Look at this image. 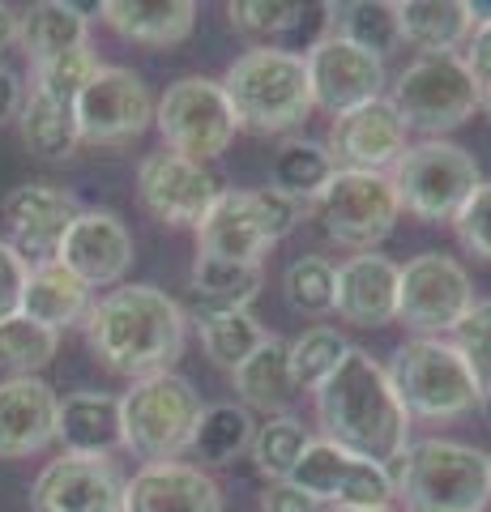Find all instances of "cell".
Here are the masks:
<instances>
[{
    "mask_svg": "<svg viewBox=\"0 0 491 512\" xmlns=\"http://www.w3.org/2000/svg\"><path fill=\"white\" fill-rule=\"evenodd\" d=\"M389 103L402 116L406 133L415 128V133H427V141H436L483 107V90L474 86L462 56H419L398 73Z\"/></svg>",
    "mask_w": 491,
    "mask_h": 512,
    "instance_id": "9c48e42d",
    "label": "cell"
},
{
    "mask_svg": "<svg viewBox=\"0 0 491 512\" xmlns=\"http://www.w3.org/2000/svg\"><path fill=\"white\" fill-rule=\"evenodd\" d=\"M287 483L312 495L316 504H334V508H389L393 500V483L385 466L355 457L351 448L325 436L304 448V457H299Z\"/></svg>",
    "mask_w": 491,
    "mask_h": 512,
    "instance_id": "5bb4252c",
    "label": "cell"
},
{
    "mask_svg": "<svg viewBox=\"0 0 491 512\" xmlns=\"http://www.w3.org/2000/svg\"><path fill=\"white\" fill-rule=\"evenodd\" d=\"M56 440L65 453L112 457V448H120V397L99 389L69 393L56 414Z\"/></svg>",
    "mask_w": 491,
    "mask_h": 512,
    "instance_id": "d4e9b609",
    "label": "cell"
},
{
    "mask_svg": "<svg viewBox=\"0 0 491 512\" xmlns=\"http://www.w3.org/2000/svg\"><path fill=\"white\" fill-rule=\"evenodd\" d=\"M18 312L30 316L35 325L60 333V329L82 325V320H86V312H90V286L77 274H69L60 261L26 269V286H22Z\"/></svg>",
    "mask_w": 491,
    "mask_h": 512,
    "instance_id": "83f0119b",
    "label": "cell"
},
{
    "mask_svg": "<svg viewBox=\"0 0 491 512\" xmlns=\"http://www.w3.org/2000/svg\"><path fill=\"white\" fill-rule=\"evenodd\" d=\"M94 73H99V60H94L90 43H86V47H73V52H65V56H52V60L35 64V82H30V90H39V94H47V99L73 107L77 94L86 90V82Z\"/></svg>",
    "mask_w": 491,
    "mask_h": 512,
    "instance_id": "60d3db41",
    "label": "cell"
},
{
    "mask_svg": "<svg viewBox=\"0 0 491 512\" xmlns=\"http://www.w3.org/2000/svg\"><path fill=\"white\" fill-rule=\"evenodd\" d=\"M99 13L120 39L141 43V47L184 43L197 26L193 0H107Z\"/></svg>",
    "mask_w": 491,
    "mask_h": 512,
    "instance_id": "484cf974",
    "label": "cell"
},
{
    "mask_svg": "<svg viewBox=\"0 0 491 512\" xmlns=\"http://www.w3.org/2000/svg\"><path fill=\"white\" fill-rule=\"evenodd\" d=\"M457 227V239H462V248L491 261V184H479L474 188V197L462 205V214L453 218Z\"/></svg>",
    "mask_w": 491,
    "mask_h": 512,
    "instance_id": "7bdbcfd3",
    "label": "cell"
},
{
    "mask_svg": "<svg viewBox=\"0 0 491 512\" xmlns=\"http://www.w3.org/2000/svg\"><path fill=\"white\" fill-rule=\"evenodd\" d=\"M453 346L479 380V389H491V299H474V308L453 329Z\"/></svg>",
    "mask_w": 491,
    "mask_h": 512,
    "instance_id": "b9f144b4",
    "label": "cell"
},
{
    "mask_svg": "<svg viewBox=\"0 0 491 512\" xmlns=\"http://www.w3.org/2000/svg\"><path fill=\"white\" fill-rule=\"evenodd\" d=\"M325 150H329V158H334L338 171H380V175H389V167L406 154V124H402L398 111H393V103L380 94V99H372V103L334 116Z\"/></svg>",
    "mask_w": 491,
    "mask_h": 512,
    "instance_id": "d6986e66",
    "label": "cell"
},
{
    "mask_svg": "<svg viewBox=\"0 0 491 512\" xmlns=\"http://www.w3.org/2000/svg\"><path fill=\"white\" fill-rule=\"evenodd\" d=\"M334 158H329V150L321 146V141H308V137H287L274 154V163H269V188H278L282 197H291L299 205L316 201L321 192L329 188V180H334Z\"/></svg>",
    "mask_w": 491,
    "mask_h": 512,
    "instance_id": "d6a6232c",
    "label": "cell"
},
{
    "mask_svg": "<svg viewBox=\"0 0 491 512\" xmlns=\"http://www.w3.org/2000/svg\"><path fill=\"white\" fill-rule=\"evenodd\" d=\"M60 397L39 376L0 380V457H30L56 440Z\"/></svg>",
    "mask_w": 491,
    "mask_h": 512,
    "instance_id": "7402d4cb",
    "label": "cell"
},
{
    "mask_svg": "<svg viewBox=\"0 0 491 512\" xmlns=\"http://www.w3.org/2000/svg\"><path fill=\"white\" fill-rule=\"evenodd\" d=\"M223 94L231 116L248 133H291L312 116V86L304 56H291L282 47H252L227 69Z\"/></svg>",
    "mask_w": 491,
    "mask_h": 512,
    "instance_id": "277c9868",
    "label": "cell"
},
{
    "mask_svg": "<svg viewBox=\"0 0 491 512\" xmlns=\"http://www.w3.org/2000/svg\"><path fill=\"white\" fill-rule=\"evenodd\" d=\"M483 111H487V120H491V90H483Z\"/></svg>",
    "mask_w": 491,
    "mask_h": 512,
    "instance_id": "816d5d0a",
    "label": "cell"
},
{
    "mask_svg": "<svg viewBox=\"0 0 491 512\" xmlns=\"http://www.w3.org/2000/svg\"><path fill=\"white\" fill-rule=\"evenodd\" d=\"M261 265L248 261H218V256H197L193 274H188V291H193L197 316L214 312H248V303L261 291Z\"/></svg>",
    "mask_w": 491,
    "mask_h": 512,
    "instance_id": "f1b7e54d",
    "label": "cell"
},
{
    "mask_svg": "<svg viewBox=\"0 0 491 512\" xmlns=\"http://www.w3.org/2000/svg\"><path fill=\"white\" fill-rule=\"evenodd\" d=\"M261 504H265V512H325V504H316L312 495H304L291 483H274L261 495Z\"/></svg>",
    "mask_w": 491,
    "mask_h": 512,
    "instance_id": "bcb514c9",
    "label": "cell"
},
{
    "mask_svg": "<svg viewBox=\"0 0 491 512\" xmlns=\"http://www.w3.org/2000/svg\"><path fill=\"white\" fill-rule=\"evenodd\" d=\"M334 512H393V508H334Z\"/></svg>",
    "mask_w": 491,
    "mask_h": 512,
    "instance_id": "f907efd6",
    "label": "cell"
},
{
    "mask_svg": "<svg viewBox=\"0 0 491 512\" xmlns=\"http://www.w3.org/2000/svg\"><path fill=\"white\" fill-rule=\"evenodd\" d=\"M295 222L299 201L282 197L278 188H223L197 222V256L261 265V256L287 239Z\"/></svg>",
    "mask_w": 491,
    "mask_h": 512,
    "instance_id": "8992f818",
    "label": "cell"
},
{
    "mask_svg": "<svg viewBox=\"0 0 491 512\" xmlns=\"http://www.w3.org/2000/svg\"><path fill=\"white\" fill-rule=\"evenodd\" d=\"M124 478L112 457L60 453L30 487L35 512H124Z\"/></svg>",
    "mask_w": 491,
    "mask_h": 512,
    "instance_id": "2e32d148",
    "label": "cell"
},
{
    "mask_svg": "<svg viewBox=\"0 0 491 512\" xmlns=\"http://www.w3.org/2000/svg\"><path fill=\"white\" fill-rule=\"evenodd\" d=\"M154 124L163 133L167 150L193 158V163H210V158L227 154L235 128H240L231 116L223 82H214V77H180V82H171L154 107Z\"/></svg>",
    "mask_w": 491,
    "mask_h": 512,
    "instance_id": "8fae6325",
    "label": "cell"
},
{
    "mask_svg": "<svg viewBox=\"0 0 491 512\" xmlns=\"http://www.w3.org/2000/svg\"><path fill=\"white\" fill-rule=\"evenodd\" d=\"M462 64L470 69L474 86H479V90H491V22H487V26H474L470 43L462 47Z\"/></svg>",
    "mask_w": 491,
    "mask_h": 512,
    "instance_id": "f6af8a7d",
    "label": "cell"
},
{
    "mask_svg": "<svg viewBox=\"0 0 491 512\" xmlns=\"http://www.w3.org/2000/svg\"><path fill=\"white\" fill-rule=\"evenodd\" d=\"M86 342L107 372L146 380L171 372L184 350V308L167 291L146 282L116 286L86 312Z\"/></svg>",
    "mask_w": 491,
    "mask_h": 512,
    "instance_id": "6da1fadb",
    "label": "cell"
},
{
    "mask_svg": "<svg viewBox=\"0 0 491 512\" xmlns=\"http://www.w3.org/2000/svg\"><path fill=\"white\" fill-rule=\"evenodd\" d=\"M231 26L265 47H282L291 56H308L329 35V5H291V0H240L227 5Z\"/></svg>",
    "mask_w": 491,
    "mask_h": 512,
    "instance_id": "603a6c76",
    "label": "cell"
},
{
    "mask_svg": "<svg viewBox=\"0 0 491 512\" xmlns=\"http://www.w3.org/2000/svg\"><path fill=\"white\" fill-rule=\"evenodd\" d=\"M398 39L419 47L423 56H457L474 35L466 0H398L393 5Z\"/></svg>",
    "mask_w": 491,
    "mask_h": 512,
    "instance_id": "cb8c5ba5",
    "label": "cell"
},
{
    "mask_svg": "<svg viewBox=\"0 0 491 512\" xmlns=\"http://www.w3.org/2000/svg\"><path fill=\"white\" fill-rule=\"evenodd\" d=\"M346 338L338 329L329 325H312L308 333H299V338L291 342V376L299 389H321V384L334 376V367L346 359Z\"/></svg>",
    "mask_w": 491,
    "mask_h": 512,
    "instance_id": "f35d334b",
    "label": "cell"
},
{
    "mask_svg": "<svg viewBox=\"0 0 491 512\" xmlns=\"http://www.w3.org/2000/svg\"><path fill=\"white\" fill-rule=\"evenodd\" d=\"M329 35L363 47L385 60L398 47V22H393V5L385 0H355V5H329Z\"/></svg>",
    "mask_w": 491,
    "mask_h": 512,
    "instance_id": "836d02e7",
    "label": "cell"
},
{
    "mask_svg": "<svg viewBox=\"0 0 491 512\" xmlns=\"http://www.w3.org/2000/svg\"><path fill=\"white\" fill-rule=\"evenodd\" d=\"M316 423L325 440L351 448L376 466H389L410 448V414L389 384V372L368 350H346L321 389H316Z\"/></svg>",
    "mask_w": 491,
    "mask_h": 512,
    "instance_id": "7a4b0ae2",
    "label": "cell"
},
{
    "mask_svg": "<svg viewBox=\"0 0 491 512\" xmlns=\"http://www.w3.org/2000/svg\"><path fill=\"white\" fill-rule=\"evenodd\" d=\"M231 380H235V393H240L244 410H265L269 419L287 414L291 402L299 397V384L291 376V342L265 333V342L235 367Z\"/></svg>",
    "mask_w": 491,
    "mask_h": 512,
    "instance_id": "4316f807",
    "label": "cell"
},
{
    "mask_svg": "<svg viewBox=\"0 0 491 512\" xmlns=\"http://www.w3.org/2000/svg\"><path fill=\"white\" fill-rule=\"evenodd\" d=\"M90 22L77 5H60V0H43V5H30L18 18V43L22 52L43 64L52 56H65L73 47H86Z\"/></svg>",
    "mask_w": 491,
    "mask_h": 512,
    "instance_id": "f546056e",
    "label": "cell"
},
{
    "mask_svg": "<svg viewBox=\"0 0 491 512\" xmlns=\"http://www.w3.org/2000/svg\"><path fill=\"white\" fill-rule=\"evenodd\" d=\"M124 512H223V491L201 466L154 461L124 483Z\"/></svg>",
    "mask_w": 491,
    "mask_h": 512,
    "instance_id": "ffe728a7",
    "label": "cell"
},
{
    "mask_svg": "<svg viewBox=\"0 0 491 512\" xmlns=\"http://www.w3.org/2000/svg\"><path fill=\"white\" fill-rule=\"evenodd\" d=\"M479 410H483V419H487V423H491V389H487V393H483V402H479Z\"/></svg>",
    "mask_w": 491,
    "mask_h": 512,
    "instance_id": "681fc988",
    "label": "cell"
},
{
    "mask_svg": "<svg viewBox=\"0 0 491 512\" xmlns=\"http://www.w3.org/2000/svg\"><path fill=\"white\" fill-rule=\"evenodd\" d=\"M133 256H137V244L129 227L120 222V214L82 210L65 227V235H60L56 261L94 291V286H120L124 274L133 269Z\"/></svg>",
    "mask_w": 491,
    "mask_h": 512,
    "instance_id": "ac0fdd59",
    "label": "cell"
},
{
    "mask_svg": "<svg viewBox=\"0 0 491 512\" xmlns=\"http://www.w3.org/2000/svg\"><path fill=\"white\" fill-rule=\"evenodd\" d=\"M73 120L86 146H129L154 124V99L133 69L99 64V73L77 94Z\"/></svg>",
    "mask_w": 491,
    "mask_h": 512,
    "instance_id": "4fadbf2b",
    "label": "cell"
},
{
    "mask_svg": "<svg viewBox=\"0 0 491 512\" xmlns=\"http://www.w3.org/2000/svg\"><path fill=\"white\" fill-rule=\"evenodd\" d=\"M304 69L312 86V107L329 111V116L355 111L363 103L380 99V90H385V60L338 35H325L316 43L304 56Z\"/></svg>",
    "mask_w": 491,
    "mask_h": 512,
    "instance_id": "e0dca14e",
    "label": "cell"
},
{
    "mask_svg": "<svg viewBox=\"0 0 491 512\" xmlns=\"http://www.w3.org/2000/svg\"><path fill=\"white\" fill-rule=\"evenodd\" d=\"M26 286V265L18 261V252L9 248V239H0V320L18 312Z\"/></svg>",
    "mask_w": 491,
    "mask_h": 512,
    "instance_id": "ee69618b",
    "label": "cell"
},
{
    "mask_svg": "<svg viewBox=\"0 0 491 512\" xmlns=\"http://www.w3.org/2000/svg\"><path fill=\"white\" fill-rule=\"evenodd\" d=\"M316 214L334 244L351 252H376L398 227L402 201L393 180L380 171H334L329 188L316 197Z\"/></svg>",
    "mask_w": 491,
    "mask_h": 512,
    "instance_id": "30bf717a",
    "label": "cell"
},
{
    "mask_svg": "<svg viewBox=\"0 0 491 512\" xmlns=\"http://www.w3.org/2000/svg\"><path fill=\"white\" fill-rule=\"evenodd\" d=\"M201 423V397L193 380L180 372H158L133 380V389L120 397V444L129 453L154 461H180L193 453V436Z\"/></svg>",
    "mask_w": 491,
    "mask_h": 512,
    "instance_id": "5b68a950",
    "label": "cell"
},
{
    "mask_svg": "<svg viewBox=\"0 0 491 512\" xmlns=\"http://www.w3.org/2000/svg\"><path fill=\"white\" fill-rule=\"evenodd\" d=\"M393 500L406 512H483L491 504V453L462 440H419L402 453Z\"/></svg>",
    "mask_w": 491,
    "mask_h": 512,
    "instance_id": "3957f363",
    "label": "cell"
},
{
    "mask_svg": "<svg viewBox=\"0 0 491 512\" xmlns=\"http://www.w3.org/2000/svg\"><path fill=\"white\" fill-rule=\"evenodd\" d=\"M18 133H22V146L35 158H43V163H65V158H73V150L82 146L73 107L47 99L39 90L26 94V103L18 111Z\"/></svg>",
    "mask_w": 491,
    "mask_h": 512,
    "instance_id": "1f68e13d",
    "label": "cell"
},
{
    "mask_svg": "<svg viewBox=\"0 0 491 512\" xmlns=\"http://www.w3.org/2000/svg\"><path fill=\"white\" fill-rule=\"evenodd\" d=\"M393 188L406 214L419 222H453L462 214V205L474 197V188L483 184L474 154L453 146V141H419L406 146V154L393 163Z\"/></svg>",
    "mask_w": 491,
    "mask_h": 512,
    "instance_id": "ba28073f",
    "label": "cell"
},
{
    "mask_svg": "<svg viewBox=\"0 0 491 512\" xmlns=\"http://www.w3.org/2000/svg\"><path fill=\"white\" fill-rule=\"evenodd\" d=\"M252 436H257V423L252 414L235 402H218L210 410H201V423H197V436H193V453L210 466H227L240 453L252 448Z\"/></svg>",
    "mask_w": 491,
    "mask_h": 512,
    "instance_id": "e575fe53",
    "label": "cell"
},
{
    "mask_svg": "<svg viewBox=\"0 0 491 512\" xmlns=\"http://www.w3.org/2000/svg\"><path fill=\"white\" fill-rule=\"evenodd\" d=\"M9 43H18V13L9 5H0V52H5Z\"/></svg>",
    "mask_w": 491,
    "mask_h": 512,
    "instance_id": "c3c4849f",
    "label": "cell"
},
{
    "mask_svg": "<svg viewBox=\"0 0 491 512\" xmlns=\"http://www.w3.org/2000/svg\"><path fill=\"white\" fill-rule=\"evenodd\" d=\"M60 333L35 325L30 316L13 312L0 320V367H9L13 376H35L56 359Z\"/></svg>",
    "mask_w": 491,
    "mask_h": 512,
    "instance_id": "74e56055",
    "label": "cell"
},
{
    "mask_svg": "<svg viewBox=\"0 0 491 512\" xmlns=\"http://www.w3.org/2000/svg\"><path fill=\"white\" fill-rule=\"evenodd\" d=\"M474 308V282L445 252H419L398 274V320L415 338H440Z\"/></svg>",
    "mask_w": 491,
    "mask_h": 512,
    "instance_id": "7c38bea8",
    "label": "cell"
},
{
    "mask_svg": "<svg viewBox=\"0 0 491 512\" xmlns=\"http://www.w3.org/2000/svg\"><path fill=\"white\" fill-rule=\"evenodd\" d=\"M218 180L210 175L205 163H193V158H180L171 150L146 154L137 167V197L146 205V214L163 227H193L205 218V210L218 197Z\"/></svg>",
    "mask_w": 491,
    "mask_h": 512,
    "instance_id": "9a60e30c",
    "label": "cell"
},
{
    "mask_svg": "<svg viewBox=\"0 0 491 512\" xmlns=\"http://www.w3.org/2000/svg\"><path fill=\"white\" fill-rule=\"evenodd\" d=\"M197 320H201L205 355H210V363L227 367V372H235V367L265 342V329L252 312H214V316H197Z\"/></svg>",
    "mask_w": 491,
    "mask_h": 512,
    "instance_id": "8d00e7d4",
    "label": "cell"
},
{
    "mask_svg": "<svg viewBox=\"0 0 491 512\" xmlns=\"http://www.w3.org/2000/svg\"><path fill=\"white\" fill-rule=\"evenodd\" d=\"M398 402L415 419L449 423L462 419L483 402V389L457 346L445 338H410L393 350V363L385 367Z\"/></svg>",
    "mask_w": 491,
    "mask_h": 512,
    "instance_id": "52a82bcc",
    "label": "cell"
},
{
    "mask_svg": "<svg viewBox=\"0 0 491 512\" xmlns=\"http://www.w3.org/2000/svg\"><path fill=\"white\" fill-rule=\"evenodd\" d=\"M22 103H26V86H22V77L13 73V69H5V64H0V124H9L13 116H18Z\"/></svg>",
    "mask_w": 491,
    "mask_h": 512,
    "instance_id": "7dc6e473",
    "label": "cell"
},
{
    "mask_svg": "<svg viewBox=\"0 0 491 512\" xmlns=\"http://www.w3.org/2000/svg\"><path fill=\"white\" fill-rule=\"evenodd\" d=\"M308 444H312V436H308L304 423L291 419V414H274V419H265L257 427V436H252L248 453H252V466H257L265 478H274V483H287Z\"/></svg>",
    "mask_w": 491,
    "mask_h": 512,
    "instance_id": "d590c367",
    "label": "cell"
},
{
    "mask_svg": "<svg viewBox=\"0 0 491 512\" xmlns=\"http://www.w3.org/2000/svg\"><path fill=\"white\" fill-rule=\"evenodd\" d=\"M0 214H5L13 235L60 239L69 222L82 214V205L73 201V192L56 188V184H18L5 201H0Z\"/></svg>",
    "mask_w": 491,
    "mask_h": 512,
    "instance_id": "4dcf8cb0",
    "label": "cell"
},
{
    "mask_svg": "<svg viewBox=\"0 0 491 512\" xmlns=\"http://www.w3.org/2000/svg\"><path fill=\"white\" fill-rule=\"evenodd\" d=\"M398 274L402 265H393L389 256L355 252L346 265H338L334 312L359 329H380L398 320Z\"/></svg>",
    "mask_w": 491,
    "mask_h": 512,
    "instance_id": "44dd1931",
    "label": "cell"
},
{
    "mask_svg": "<svg viewBox=\"0 0 491 512\" xmlns=\"http://www.w3.org/2000/svg\"><path fill=\"white\" fill-rule=\"evenodd\" d=\"M334 282L338 265H329L325 256H299L282 274V295L299 316H325L334 312Z\"/></svg>",
    "mask_w": 491,
    "mask_h": 512,
    "instance_id": "ab89813d",
    "label": "cell"
}]
</instances>
